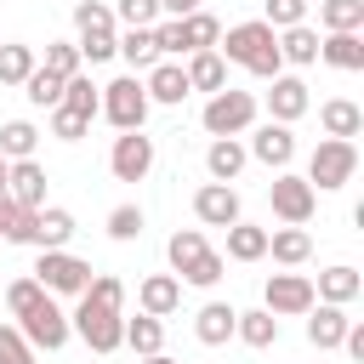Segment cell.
Listing matches in <instances>:
<instances>
[{"instance_id":"obj_51","label":"cell","mask_w":364,"mask_h":364,"mask_svg":"<svg viewBox=\"0 0 364 364\" xmlns=\"http://www.w3.org/2000/svg\"><path fill=\"white\" fill-rule=\"evenodd\" d=\"M6 171H11V159H6V154H0V193H6Z\"/></svg>"},{"instance_id":"obj_6","label":"cell","mask_w":364,"mask_h":364,"mask_svg":"<svg viewBox=\"0 0 364 364\" xmlns=\"http://www.w3.org/2000/svg\"><path fill=\"white\" fill-rule=\"evenodd\" d=\"M34 279H40L46 296H85V284H91V262L74 256V250H40Z\"/></svg>"},{"instance_id":"obj_27","label":"cell","mask_w":364,"mask_h":364,"mask_svg":"<svg viewBox=\"0 0 364 364\" xmlns=\"http://www.w3.org/2000/svg\"><path fill=\"white\" fill-rule=\"evenodd\" d=\"M57 108H68V114H80V119H97V108H102V85H91V74L80 68L74 80H63V102Z\"/></svg>"},{"instance_id":"obj_20","label":"cell","mask_w":364,"mask_h":364,"mask_svg":"<svg viewBox=\"0 0 364 364\" xmlns=\"http://www.w3.org/2000/svg\"><path fill=\"white\" fill-rule=\"evenodd\" d=\"M358 290H364V279H358V267H347V262H336V267H324V273H318V284H313V301H330V307H347V301H358Z\"/></svg>"},{"instance_id":"obj_12","label":"cell","mask_w":364,"mask_h":364,"mask_svg":"<svg viewBox=\"0 0 364 364\" xmlns=\"http://www.w3.org/2000/svg\"><path fill=\"white\" fill-rule=\"evenodd\" d=\"M193 216H199L205 228H233V222H245L233 182H199V188H193Z\"/></svg>"},{"instance_id":"obj_15","label":"cell","mask_w":364,"mask_h":364,"mask_svg":"<svg viewBox=\"0 0 364 364\" xmlns=\"http://www.w3.org/2000/svg\"><path fill=\"white\" fill-rule=\"evenodd\" d=\"M136 307H142L148 318H171V313L182 307V279H176V273H148V279L136 284Z\"/></svg>"},{"instance_id":"obj_11","label":"cell","mask_w":364,"mask_h":364,"mask_svg":"<svg viewBox=\"0 0 364 364\" xmlns=\"http://www.w3.org/2000/svg\"><path fill=\"white\" fill-rule=\"evenodd\" d=\"M245 154H250V159H262L267 171H290V159H296V131H290V125H279V119H267V125H256V131H250Z\"/></svg>"},{"instance_id":"obj_26","label":"cell","mask_w":364,"mask_h":364,"mask_svg":"<svg viewBox=\"0 0 364 364\" xmlns=\"http://www.w3.org/2000/svg\"><path fill=\"white\" fill-rule=\"evenodd\" d=\"M279 57H284V63H296V68H307V63H318V28H313V23H296V28H279Z\"/></svg>"},{"instance_id":"obj_38","label":"cell","mask_w":364,"mask_h":364,"mask_svg":"<svg viewBox=\"0 0 364 364\" xmlns=\"http://www.w3.org/2000/svg\"><path fill=\"white\" fill-rule=\"evenodd\" d=\"M182 40H188V51H216V40H222V23L199 6L193 17H182Z\"/></svg>"},{"instance_id":"obj_37","label":"cell","mask_w":364,"mask_h":364,"mask_svg":"<svg viewBox=\"0 0 364 364\" xmlns=\"http://www.w3.org/2000/svg\"><path fill=\"white\" fill-rule=\"evenodd\" d=\"M74 28H80V34H119L108 0H80V6H74Z\"/></svg>"},{"instance_id":"obj_21","label":"cell","mask_w":364,"mask_h":364,"mask_svg":"<svg viewBox=\"0 0 364 364\" xmlns=\"http://www.w3.org/2000/svg\"><path fill=\"white\" fill-rule=\"evenodd\" d=\"M318 125H324V136L353 142V136L364 131V108H358L353 97H330V102H318Z\"/></svg>"},{"instance_id":"obj_39","label":"cell","mask_w":364,"mask_h":364,"mask_svg":"<svg viewBox=\"0 0 364 364\" xmlns=\"http://www.w3.org/2000/svg\"><path fill=\"white\" fill-rule=\"evenodd\" d=\"M46 74H57V80H74L85 63H80V46L74 40H46V63H40Z\"/></svg>"},{"instance_id":"obj_44","label":"cell","mask_w":364,"mask_h":364,"mask_svg":"<svg viewBox=\"0 0 364 364\" xmlns=\"http://www.w3.org/2000/svg\"><path fill=\"white\" fill-rule=\"evenodd\" d=\"M222 273H228V256H216V250H205L188 273H182V284H193V290H210V284H222Z\"/></svg>"},{"instance_id":"obj_28","label":"cell","mask_w":364,"mask_h":364,"mask_svg":"<svg viewBox=\"0 0 364 364\" xmlns=\"http://www.w3.org/2000/svg\"><path fill=\"white\" fill-rule=\"evenodd\" d=\"M205 250H210V245H205V233H199V228H176V233L165 239V262H171V273H176V279H182Z\"/></svg>"},{"instance_id":"obj_9","label":"cell","mask_w":364,"mask_h":364,"mask_svg":"<svg viewBox=\"0 0 364 364\" xmlns=\"http://www.w3.org/2000/svg\"><path fill=\"white\" fill-rule=\"evenodd\" d=\"M262 307L273 313V318H301L307 307H313V279L307 273H267V284H262Z\"/></svg>"},{"instance_id":"obj_7","label":"cell","mask_w":364,"mask_h":364,"mask_svg":"<svg viewBox=\"0 0 364 364\" xmlns=\"http://www.w3.org/2000/svg\"><path fill=\"white\" fill-rule=\"evenodd\" d=\"M11 324L23 330V341H28L34 353H57V347H68V336H74V330H68V313L57 307V296H40V301H34L23 318H11Z\"/></svg>"},{"instance_id":"obj_47","label":"cell","mask_w":364,"mask_h":364,"mask_svg":"<svg viewBox=\"0 0 364 364\" xmlns=\"http://www.w3.org/2000/svg\"><path fill=\"white\" fill-rule=\"evenodd\" d=\"M0 364H34V347L23 341L17 324H0Z\"/></svg>"},{"instance_id":"obj_1","label":"cell","mask_w":364,"mask_h":364,"mask_svg":"<svg viewBox=\"0 0 364 364\" xmlns=\"http://www.w3.org/2000/svg\"><path fill=\"white\" fill-rule=\"evenodd\" d=\"M216 57H222V63H239V68H250L256 80H273V74H284V57H279V34H273L262 17L222 28V40H216Z\"/></svg>"},{"instance_id":"obj_50","label":"cell","mask_w":364,"mask_h":364,"mask_svg":"<svg viewBox=\"0 0 364 364\" xmlns=\"http://www.w3.org/2000/svg\"><path fill=\"white\" fill-rule=\"evenodd\" d=\"M142 364H176V358H171V353H148Z\"/></svg>"},{"instance_id":"obj_22","label":"cell","mask_w":364,"mask_h":364,"mask_svg":"<svg viewBox=\"0 0 364 364\" xmlns=\"http://www.w3.org/2000/svg\"><path fill=\"white\" fill-rule=\"evenodd\" d=\"M233 318H239L233 301H205V307L193 313V336H199L205 347H222V341H233Z\"/></svg>"},{"instance_id":"obj_41","label":"cell","mask_w":364,"mask_h":364,"mask_svg":"<svg viewBox=\"0 0 364 364\" xmlns=\"http://www.w3.org/2000/svg\"><path fill=\"white\" fill-rule=\"evenodd\" d=\"M262 23L279 34V28H296L307 23V0H262Z\"/></svg>"},{"instance_id":"obj_33","label":"cell","mask_w":364,"mask_h":364,"mask_svg":"<svg viewBox=\"0 0 364 364\" xmlns=\"http://www.w3.org/2000/svg\"><path fill=\"white\" fill-rule=\"evenodd\" d=\"M125 347H131L136 358H148V353H165V318H148V313L125 318Z\"/></svg>"},{"instance_id":"obj_34","label":"cell","mask_w":364,"mask_h":364,"mask_svg":"<svg viewBox=\"0 0 364 364\" xmlns=\"http://www.w3.org/2000/svg\"><path fill=\"white\" fill-rule=\"evenodd\" d=\"M34 68H40L34 46H23V40H0V85H23Z\"/></svg>"},{"instance_id":"obj_3","label":"cell","mask_w":364,"mask_h":364,"mask_svg":"<svg viewBox=\"0 0 364 364\" xmlns=\"http://www.w3.org/2000/svg\"><path fill=\"white\" fill-rule=\"evenodd\" d=\"M353 171H358V142L318 136V148L307 154V188H313V193H336V188H347Z\"/></svg>"},{"instance_id":"obj_2","label":"cell","mask_w":364,"mask_h":364,"mask_svg":"<svg viewBox=\"0 0 364 364\" xmlns=\"http://www.w3.org/2000/svg\"><path fill=\"white\" fill-rule=\"evenodd\" d=\"M256 91H239V85H222V91H210L205 97V114H199V125L210 131V136H245L250 125H256Z\"/></svg>"},{"instance_id":"obj_5","label":"cell","mask_w":364,"mask_h":364,"mask_svg":"<svg viewBox=\"0 0 364 364\" xmlns=\"http://www.w3.org/2000/svg\"><path fill=\"white\" fill-rule=\"evenodd\" d=\"M68 330H74L91 353H119V347H125V313L97 307V301H85V296H80V307L68 313Z\"/></svg>"},{"instance_id":"obj_17","label":"cell","mask_w":364,"mask_h":364,"mask_svg":"<svg viewBox=\"0 0 364 364\" xmlns=\"http://www.w3.org/2000/svg\"><path fill=\"white\" fill-rule=\"evenodd\" d=\"M301 318H307V341H313L318 353L341 347V336H347V324H353V318H347V307H330V301H313Z\"/></svg>"},{"instance_id":"obj_31","label":"cell","mask_w":364,"mask_h":364,"mask_svg":"<svg viewBox=\"0 0 364 364\" xmlns=\"http://www.w3.org/2000/svg\"><path fill=\"white\" fill-rule=\"evenodd\" d=\"M114 57H125V63H131V74H136V68L148 74V68L159 63V51H154V28H125V34L114 40Z\"/></svg>"},{"instance_id":"obj_19","label":"cell","mask_w":364,"mask_h":364,"mask_svg":"<svg viewBox=\"0 0 364 364\" xmlns=\"http://www.w3.org/2000/svg\"><path fill=\"white\" fill-rule=\"evenodd\" d=\"M68 239H74V210L40 205L34 210V250H68Z\"/></svg>"},{"instance_id":"obj_45","label":"cell","mask_w":364,"mask_h":364,"mask_svg":"<svg viewBox=\"0 0 364 364\" xmlns=\"http://www.w3.org/2000/svg\"><path fill=\"white\" fill-rule=\"evenodd\" d=\"M114 23H125V28H154V23H159V0H114Z\"/></svg>"},{"instance_id":"obj_4","label":"cell","mask_w":364,"mask_h":364,"mask_svg":"<svg viewBox=\"0 0 364 364\" xmlns=\"http://www.w3.org/2000/svg\"><path fill=\"white\" fill-rule=\"evenodd\" d=\"M148 108H154V102H148V91H142V80H136V74H119V80L102 85V108H97V114H102L114 131H142V125H148Z\"/></svg>"},{"instance_id":"obj_30","label":"cell","mask_w":364,"mask_h":364,"mask_svg":"<svg viewBox=\"0 0 364 364\" xmlns=\"http://www.w3.org/2000/svg\"><path fill=\"white\" fill-rule=\"evenodd\" d=\"M318 28L324 34H358L364 28V0H318Z\"/></svg>"},{"instance_id":"obj_14","label":"cell","mask_w":364,"mask_h":364,"mask_svg":"<svg viewBox=\"0 0 364 364\" xmlns=\"http://www.w3.org/2000/svg\"><path fill=\"white\" fill-rule=\"evenodd\" d=\"M46 165L40 159H11V171H6V193L23 205V210H40L46 205Z\"/></svg>"},{"instance_id":"obj_25","label":"cell","mask_w":364,"mask_h":364,"mask_svg":"<svg viewBox=\"0 0 364 364\" xmlns=\"http://www.w3.org/2000/svg\"><path fill=\"white\" fill-rule=\"evenodd\" d=\"M182 74H188V91H222L228 85V63L216 51H188Z\"/></svg>"},{"instance_id":"obj_53","label":"cell","mask_w":364,"mask_h":364,"mask_svg":"<svg viewBox=\"0 0 364 364\" xmlns=\"http://www.w3.org/2000/svg\"><path fill=\"white\" fill-rule=\"evenodd\" d=\"M0 284H6V279H0Z\"/></svg>"},{"instance_id":"obj_49","label":"cell","mask_w":364,"mask_h":364,"mask_svg":"<svg viewBox=\"0 0 364 364\" xmlns=\"http://www.w3.org/2000/svg\"><path fill=\"white\" fill-rule=\"evenodd\" d=\"M199 0H159V17H193Z\"/></svg>"},{"instance_id":"obj_29","label":"cell","mask_w":364,"mask_h":364,"mask_svg":"<svg viewBox=\"0 0 364 364\" xmlns=\"http://www.w3.org/2000/svg\"><path fill=\"white\" fill-rule=\"evenodd\" d=\"M233 336H239L245 347H256V353H262V347H273V341H279V318H273L267 307H250V313H239V318H233Z\"/></svg>"},{"instance_id":"obj_42","label":"cell","mask_w":364,"mask_h":364,"mask_svg":"<svg viewBox=\"0 0 364 364\" xmlns=\"http://www.w3.org/2000/svg\"><path fill=\"white\" fill-rule=\"evenodd\" d=\"M154 51L171 63V57H188V40H182V17H159L154 23Z\"/></svg>"},{"instance_id":"obj_52","label":"cell","mask_w":364,"mask_h":364,"mask_svg":"<svg viewBox=\"0 0 364 364\" xmlns=\"http://www.w3.org/2000/svg\"><path fill=\"white\" fill-rule=\"evenodd\" d=\"M307 6H318V0H307Z\"/></svg>"},{"instance_id":"obj_36","label":"cell","mask_w":364,"mask_h":364,"mask_svg":"<svg viewBox=\"0 0 364 364\" xmlns=\"http://www.w3.org/2000/svg\"><path fill=\"white\" fill-rule=\"evenodd\" d=\"M40 296H46V290H40V279H34V273H23V279H6V284H0V307H6L11 318H23Z\"/></svg>"},{"instance_id":"obj_10","label":"cell","mask_w":364,"mask_h":364,"mask_svg":"<svg viewBox=\"0 0 364 364\" xmlns=\"http://www.w3.org/2000/svg\"><path fill=\"white\" fill-rule=\"evenodd\" d=\"M108 171H114L119 182H142V176L154 171V136H142V131H119L114 148H108Z\"/></svg>"},{"instance_id":"obj_46","label":"cell","mask_w":364,"mask_h":364,"mask_svg":"<svg viewBox=\"0 0 364 364\" xmlns=\"http://www.w3.org/2000/svg\"><path fill=\"white\" fill-rule=\"evenodd\" d=\"M85 301H97V307H125V284L114 279V273H91V284H85Z\"/></svg>"},{"instance_id":"obj_24","label":"cell","mask_w":364,"mask_h":364,"mask_svg":"<svg viewBox=\"0 0 364 364\" xmlns=\"http://www.w3.org/2000/svg\"><path fill=\"white\" fill-rule=\"evenodd\" d=\"M267 256L279 267H301L313 256V233L307 228H267Z\"/></svg>"},{"instance_id":"obj_23","label":"cell","mask_w":364,"mask_h":364,"mask_svg":"<svg viewBox=\"0 0 364 364\" xmlns=\"http://www.w3.org/2000/svg\"><path fill=\"white\" fill-rule=\"evenodd\" d=\"M318 63H330L341 74H358L364 68V34H318Z\"/></svg>"},{"instance_id":"obj_32","label":"cell","mask_w":364,"mask_h":364,"mask_svg":"<svg viewBox=\"0 0 364 364\" xmlns=\"http://www.w3.org/2000/svg\"><path fill=\"white\" fill-rule=\"evenodd\" d=\"M262 256H267V228L233 222L228 228V262H262Z\"/></svg>"},{"instance_id":"obj_48","label":"cell","mask_w":364,"mask_h":364,"mask_svg":"<svg viewBox=\"0 0 364 364\" xmlns=\"http://www.w3.org/2000/svg\"><path fill=\"white\" fill-rule=\"evenodd\" d=\"M91 131V119H80V114H68V108H51V136L57 142H80Z\"/></svg>"},{"instance_id":"obj_8","label":"cell","mask_w":364,"mask_h":364,"mask_svg":"<svg viewBox=\"0 0 364 364\" xmlns=\"http://www.w3.org/2000/svg\"><path fill=\"white\" fill-rule=\"evenodd\" d=\"M267 205H273V216H279L284 228H307V222H313V210H318V193L307 188V176L279 171V176H273V188H267Z\"/></svg>"},{"instance_id":"obj_40","label":"cell","mask_w":364,"mask_h":364,"mask_svg":"<svg viewBox=\"0 0 364 364\" xmlns=\"http://www.w3.org/2000/svg\"><path fill=\"white\" fill-rule=\"evenodd\" d=\"M23 97H28L34 108H57V102H63V80L46 74V68H34V74L23 80Z\"/></svg>"},{"instance_id":"obj_16","label":"cell","mask_w":364,"mask_h":364,"mask_svg":"<svg viewBox=\"0 0 364 364\" xmlns=\"http://www.w3.org/2000/svg\"><path fill=\"white\" fill-rule=\"evenodd\" d=\"M142 91H148V102H165V108H182L188 102V74H182V63H154L148 74H142Z\"/></svg>"},{"instance_id":"obj_43","label":"cell","mask_w":364,"mask_h":364,"mask_svg":"<svg viewBox=\"0 0 364 364\" xmlns=\"http://www.w3.org/2000/svg\"><path fill=\"white\" fill-rule=\"evenodd\" d=\"M142 222H148V216H142V205H114V210H108V239L131 245V239L142 233Z\"/></svg>"},{"instance_id":"obj_18","label":"cell","mask_w":364,"mask_h":364,"mask_svg":"<svg viewBox=\"0 0 364 364\" xmlns=\"http://www.w3.org/2000/svg\"><path fill=\"white\" fill-rule=\"evenodd\" d=\"M245 165H250V154H245L239 136H210V148H205V171H210V182H239Z\"/></svg>"},{"instance_id":"obj_13","label":"cell","mask_w":364,"mask_h":364,"mask_svg":"<svg viewBox=\"0 0 364 364\" xmlns=\"http://www.w3.org/2000/svg\"><path fill=\"white\" fill-rule=\"evenodd\" d=\"M307 108H313V97H307V80H301V74H273V85H267V119H279V125H296Z\"/></svg>"},{"instance_id":"obj_35","label":"cell","mask_w":364,"mask_h":364,"mask_svg":"<svg viewBox=\"0 0 364 364\" xmlns=\"http://www.w3.org/2000/svg\"><path fill=\"white\" fill-rule=\"evenodd\" d=\"M34 148H40L34 119H6V125H0V154H6V159H34Z\"/></svg>"}]
</instances>
